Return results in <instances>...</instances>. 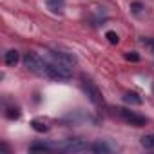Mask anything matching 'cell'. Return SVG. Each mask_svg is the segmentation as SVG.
<instances>
[{
	"label": "cell",
	"mask_w": 154,
	"mask_h": 154,
	"mask_svg": "<svg viewBox=\"0 0 154 154\" xmlns=\"http://www.w3.org/2000/svg\"><path fill=\"white\" fill-rule=\"evenodd\" d=\"M31 127H33L36 132H47V131H49V127L45 125L44 120H33V122H31Z\"/></svg>",
	"instance_id": "8992f818"
},
{
	"label": "cell",
	"mask_w": 154,
	"mask_h": 154,
	"mask_svg": "<svg viewBox=\"0 0 154 154\" xmlns=\"http://www.w3.org/2000/svg\"><path fill=\"white\" fill-rule=\"evenodd\" d=\"M6 116H8L9 120H17V118H20V109H18V107H8Z\"/></svg>",
	"instance_id": "30bf717a"
},
{
	"label": "cell",
	"mask_w": 154,
	"mask_h": 154,
	"mask_svg": "<svg viewBox=\"0 0 154 154\" xmlns=\"http://www.w3.org/2000/svg\"><path fill=\"white\" fill-rule=\"evenodd\" d=\"M82 87H84V91L87 93V96H89V100L93 102V103H96V105H100L102 102H103V98H102V93H100V89L91 82V80H87L85 76L82 78Z\"/></svg>",
	"instance_id": "3957f363"
},
{
	"label": "cell",
	"mask_w": 154,
	"mask_h": 154,
	"mask_svg": "<svg viewBox=\"0 0 154 154\" xmlns=\"http://www.w3.org/2000/svg\"><path fill=\"white\" fill-rule=\"evenodd\" d=\"M131 9H132L134 13H140V11L143 9V6H141L140 2H134V4H131Z\"/></svg>",
	"instance_id": "9a60e30c"
},
{
	"label": "cell",
	"mask_w": 154,
	"mask_h": 154,
	"mask_svg": "<svg viewBox=\"0 0 154 154\" xmlns=\"http://www.w3.org/2000/svg\"><path fill=\"white\" fill-rule=\"evenodd\" d=\"M125 60H129V62H138L140 56H138L136 53H125Z\"/></svg>",
	"instance_id": "5bb4252c"
},
{
	"label": "cell",
	"mask_w": 154,
	"mask_h": 154,
	"mask_svg": "<svg viewBox=\"0 0 154 154\" xmlns=\"http://www.w3.org/2000/svg\"><path fill=\"white\" fill-rule=\"evenodd\" d=\"M141 145H143L145 149H154V134L143 136V138H141Z\"/></svg>",
	"instance_id": "7c38bea8"
},
{
	"label": "cell",
	"mask_w": 154,
	"mask_h": 154,
	"mask_svg": "<svg viewBox=\"0 0 154 154\" xmlns=\"http://www.w3.org/2000/svg\"><path fill=\"white\" fill-rule=\"evenodd\" d=\"M17 62H18V51H15V49L8 51L6 53V63L8 65H15Z\"/></svg>",
	"instance_id": "52a82bcc"
},
{
	"label": "cell",
	"mask_w": 154,
	"mask_h": 154,
	"mask_svg": "<svg viewBox=\"0 0 154 154\" xmlns=\"http://www.w3.org/2000/svg\"><path fill=\"white\" fill-rule=\"evenodd\" d=\"M24 65H26L29 71L36 72V74L47 76V62H44V60H42L38 54H35V53H27V54L24 56Z\"/></svg>",
	"instance_id": "7a4b0ae2"
},
{
	"label": "cell",
	"mask_w": 154,
	"mask_h": 154,
	"mask_svg": "<svg viewBox=\"0 0 154 154\" xmlns=\"http://www.w3.org/2000/svg\"><path fill=\"white\" fill-rule=\"evenodd\" d=\"M49 56H51V62L65 65V67H72L76 63V58L71 53H65V51H49Z\"/></svg>",
	"instance_id": "277c9868"
},
{
	"label": "cell",
	"mask_w": 154,
	"mask_h": 154,
	"mask_svg": "<svg viewBox=\"0 0 154 154\" xmlns=\"http://www.w3.org/2000/svg\"><path fill=\"white\" fill-rule=\"evenodd\" d=\"M45 4H47V8L51 9V11H60L62 8H63V0H45Z\"/></svg>",
	"instance_id": "9c48e42d"
},
{
	"label": "cell",
	"mask_w": 154,
	"mask_h": 154,
	"mask_svg": "<svg viewBox=\"0 0 154 154\" xmlns=\"http://www.w3.org/2000/svg\"><path fill=\"white\" fill-rule=\"evenodd\" d=\"M123 102L132 103V105H140V103H141V98H140L136 93H127V94L123 96Z\"/></svg>",
	"instance_id": "ba28073f"
},
{
	"label": "cell",
	"mask_w": 154,
	"mask_h": 154,
	"mask_svg": "<svg viewBox=\"0 0 154 154\" xmlns=\"http://www.w3.org/2000/svg\"><path fill=\"white\" fill-rule=\"evenodd\" d=\"M53 150H63V152H85L91 150L93 145L82 141V140H65L63 143H49Z\"/></svg>",
	"instance_id": "6da1fadb"
},
{
	"label": "cell",
	"mask_w": 154,
	"mask_h": 154,
	"mask_svg": "<svg viewBox=\"0 0 154 154\" xmlns=\"http://www.w3.org/2000/svg\"><path fill=\"white\" fill-rule=\"evenodd\" d=\"M91 150H93V152H111V149H109L105 143H102V141H98V143H93Z\"/></svg>",
	"instance_id": "8fae6325"
},
{
	"label": "cell",
	"mask_w": 154,
	"mask_h": 154,
	"mask_svg": "<svg viewBox=\"0 0 154 154\" xmlns=\"http://www.w3.org/2000/svg\"><path fill=\"white\" fill-rule=\"evenodd\" d=\"M118 111V114L127 122V123H131V125H134V127H143L145 123H147V120L143 118V116H140V114H136V112H132V111H127V109H116Z\"/></svg>",
	"instance_id": "5b68a950"
},
{
	"label": "cell",
	"mask_w": 154,
	"mask_h": 154,
	"mask_svg": "<svg viewBox=\"0 0 154 154\" xmlns=\"http://www.w3.org/2000/svg\"><path fill=\"white\" fill-rule=\"evenodd\" d=\"M105 38H107L109 44H112V45H116V44L120 42V36H118L114 31H107V33H105Z\"/></svg>",
	"instance_id": "4fadbf2b"
}]
</instances>
